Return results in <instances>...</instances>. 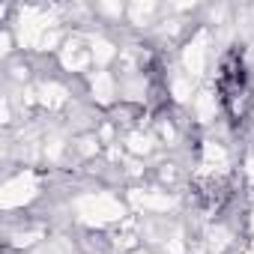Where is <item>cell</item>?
I'll list each match as a JSON object with an SVG mask.
<instances>
[{
  "label": "cell",
  "instance_id": "1",
  "mask_svg": "<svg viewBox=\"0 0 254 254\" xmlns=\"http://www.w3.org/2000/svg\"><path fill=\"white\" fill-rule=\"evenodd\" d=\"M215 87H218L221 108L227 111V117L233 123H239L245 117L248 105H251V90H248V72H245V63H242V51L233 48V51L224 54Z\"/></svg>",
  "mask_w": 254,
  "mask_h": 254
}]
</instances>
